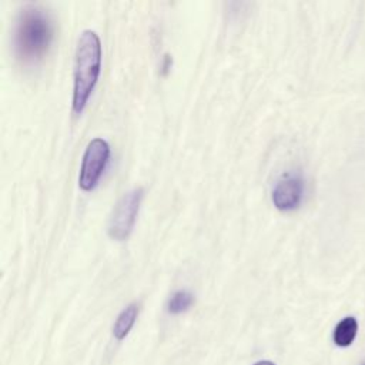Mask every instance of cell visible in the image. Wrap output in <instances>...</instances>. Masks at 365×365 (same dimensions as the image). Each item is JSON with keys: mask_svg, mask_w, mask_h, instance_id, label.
I'll return each instance as SVG.
<instances>
[{"mask_svg": "<svg viewBox=\"0 0 365 365\" xmlns=\"http://www.w3.org/2000/svg\"><path fill=\"white\" fill-rule=\"evenodd\" d=\"M54 27L50 14L40 6L23 7L16 19L13 46L16 57L26 66L40 63L53 41Z\"/></svg>", "mask_w": 365, "mask_h": 365, "instance_id": "1", "label": "cell"}, {"mask_svg": "<svg viewBox=\"0 0 365 365\" xmlns=\"http://www.w3.org/2000/svg\"><path fill=\"white\" fill-rule=\"evenodd\" d=\"M101 71V41L94 30H83L74 54L73 111L81 114Z\"/></svg>", "mask_w": 365, "mask_h": 365, "instance_id": "2", "label": "cell"}, {"mask_svg": "<svg viewBox=\"0 0 365 365\" xmlns=\"http://www.w3.org/2000/svg\"><path fill=\"white\" fill-rule=\"evenodd\" d=\"M143 197L144 190L138 187L130 190L117 201L107 224V232L110 238L115 241H124L128 238L134 228Z\"/></svg>", "mask_w": 365, "mask_h": 365, "instance_id": "3", "label": "cell"}, {"mask_svg": "<svg viewBox=\"0 0 365 365\" xmlns=\"http://www.w3.org/2000/svg\"><path fill=\"white\" fill-rule=\"evenodd\" d=\"M110 160V145L104 138H93L83 154L78 175V187L83 191H93Z\"/></svg>", "mask_w": 365, "mask_h": 365, "instance_id": "4", "label": "cell"}, {"mask_svg": "<svg viewBox=\"0 0 365 365\" xmlns=\"http://www.w3.org/2000/svg\"><path fill=\"white\" fill-rule=\"evenodd\" d=\"M304 194V182L301 177L287 174L277 181L271 198L279 211H292L301 204Z\"/></svg>", "mask_w": 365, "mask_h": 365, "instance_id": "5", "label": "cell"}, {"mask_svg": "<svg viewBox=\"0 0 365 365\" xmlns=\"http://www.w3.org/2000/svg\"><path fill=\"white\" fill-rule=\"evenodd\" d=\"M137 315H138L137 304H130L120 312V315L117 317L114 327H113V334H114L115 339L121 341L128 335V332L131 331V328L137 319Z\"/></svg>", "mask_w": 365, "mask_h": 365, "instance_id": "6", "label": "cell"}, {"mask_svg": "<svg viewBox=\"0 0 365 365\" xmlns=\"http://www.w3.org/2000/svg\"><path fill=\"white\" fill-rule=\"evenodd\" d=\"M358 331V324L356 319L354 317H346L344 319H341L338 322V325L335 327L334 331V342L341 346L345 348L348 345L352 344V341L355 339Z\"/></svg>", "mask_w": 365, "mask_h": 365, "instance_id": "7", "label": "cell"}, {"mask_svg": "<svg viewBox=\"0 0 365 365\" xmlns=\"http://www.w3.org/2000/svg\"><path fill=\"white\" fill-rule=\"evenodd\" d=\"M194 302V297L190 291L187 289H180V291H175L168 302H167V309L170 314H181V312H185Z\"/></svg>", "mask_w": 365, "mask_h": 365, "instance_id": "8", "label": "cell"}, {"mask_svg": "<svg viewBox=\"0 0 365 365\" xmlns=\"http://www.w3.org/2000/svg\"><path fill=\"white\" fill-rule=\"evenodd\" d=\"M171 57L168 54L164 56V60H163V64H161V68H163V74H167V71L171 68Z\"/></svg>", "mask_w": 365, "mask_h": 365, "instance_id": "9", "label": "cell"}, {"mask_svg": "<svg viewBox=\"0 0 365 365\" xmlns=\"http://www.w3.org/2000/svg\"><path fill=\"white\" fill-rule=\"evenodd\" d=\"M254 365H275V364H272V362H269V361H259V362H257V364H254Z\"/></svg>", "mask_w": 365, "mask_h": 365, "instance_id": "10", "label": "cell"}]
</instances>
